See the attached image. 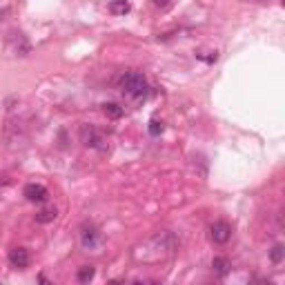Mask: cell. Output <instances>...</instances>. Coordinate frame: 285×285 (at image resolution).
I'll return each instance as SVG.
<instances>
[{
  "instance_id": "6da1fadb",
  "label": "cell",
  "mask_w": 285,
  "mask_h": 285,
  "mask_svg": "<svg viewBox=\"0 0 285 285\" xmlns=\"http://www.w3.org/2000/svg\"><path fill=\"white\" fill-rule=\"evenodd\" d=\"M116 87L120 89L123 96L132 98V100H145L149 85H147L145 76H142L141 71H123V74L116 78Z\"/></svg>"
},
{
  "instance_id": "5bb4252c",
  "label": "cell",
  "mask_w": 285,
  "mask_h": 285,
  "mask_svg": "<svg viewBox=\"0 0 285 285\" xmlns=\"http://www.w3.org/2000/svg\"><path fill=\"white\" fill-rule=\"evenodd\" d=\"M151 2H154V4H156V7L165 9V7H169V2H172V0H151Z\"/></svg>"
},
{
  "instance_id": "5b68a950",
  "label": "cell",
  "mask_w": 285,
  "mask_h": 285,
  "mask_svg": "<svg viewBox=\"0 0 285 285\" xmlns=\"http://www.w3.org/2000/svg\"><path fill=\"white\" fill-rule=\"evenodd\" d=\"M9 265L13 267V270H25L27 265H29V249L25 247H13L9 249Z\"/></svg>"
},
{
  "instance_id": "ba28073f",
  "label": "cell",
  "mask_w": 285,
  "mask_h": 285,
  "mask_svg": "<svg viewBox=\"0 0 285 285\" xmlns=\"http://www.w3.org/2000/svg\"><path fill=\"white\" fill-rule=\"evenodd\" d=\"M129 9H132V7H129L127 0H111V2H109V11L114 13V16H125Z\"/></svg>"
},
{
  "instance_id": "30bf717a",
  "label": "cell",
  "mask_w": 285,
  "mask_h": 285,
  "mask_svg": "<svg viewBox=\"0 0 285 285\" xmlns=\"http://www.w3.org/2000/svg\"><path fill=\"white\" fill-rule=\"evenodd\" d=\"M56 207H53V205H49V207H43L40 209L38 214H36V221L38 223H51L53 218H56Z\"/></svg>"
},
{
  "instance_id": "7a4b0ae2",
  "label": "cell",
  "mask_w": 285,
  "mask_h": 285,
  "mask_svg": "<svg viewBox=\"0 0 285 285\" xmlns=\"http://www.w3.org/2000/svg\"><path fill=\"white\" fill-rule=\"evenodd\" d=\"M78 138L85 147H92V149H98V151H107V141L100 132H98L94 125H80L78 129Z\"/></svg>"
},
{
  "instance_id": "277c9868",
  "label": "cell",
  "mask_w": 285,
  "mask_h": 285,
  "mask_svg": "<svg viewBox=\"0 0 285 285\" xmlns=\"http://www.w3.org/2000/svg\"><path fill=\"white\" fill-rule=\"evenodd\" d=\"M22 196H25L29 203H45L49 191H47V187H43L40 183H29V185H25V190H22Z\"/></svg>"
},
{
  "instance_id": "9c48e42d",
  "label": "cell",
  "mask_w": 285,
  "mask_h": 285,
  "mask_svg": "<svg viewBox=\"0 0 285 285\" xmlns=\"http://www.w3.org/2000/svg\"><path fill=\"white\" fill-rule=\"evenodd\" d=\"M94 276H96V267H94V265H83V267H78V274H76V279H78L80 283H89Z\"/></svg>"
},
{
  "instance_id": "7c38bea8",
  "label": "cell",
  "mask_w": 285,
  "mask_h": 285,
  "mask_svg": "<svg viewBox=\"0 0 285 285\" xmlns=\"http://www.w3.org/2000/svg\"><path fill=\"white\" fill-rule=\"evenodd\" d=\"M283 256H285V249H283V245H274L272 247V252H270V258H272V263L274 265H279V263H283Z\"/></svg>"
},
{
  "instance_id": "4fadbf2b",
  "label": "cell",
  "mask_w": 285,
  "mask_h": 285,
  "mask_svg": "<svg viewBox=\"0 0 285 285\" xmlns=\"http://www.w3.org/2000/svg\"><path fill=\"white\" fill-rule=\"evenodd\" d=\"M149 134L151 136H160L163 134V123L160 120H149Z\"/></svg>"
},
{
  "instance_id": "52a82bcc",
  "label": "cell",
  "mask_w": 285,
  "mask_h": 285,
  "mask_svg": "<svg viewBox=\"0 0 285 285\" xmlns=\"http://www.w3.org/2000/svg\"><path fill=\"white\" fill-rule=\"evenodd\" d=\"M212 270H214V274H216V276L225 279V276L230 274V270H232V263L227 261L225 256H216V258L212 261Z\"/></svg>"
},
{
  "instance_id": "3957f363",
  "label": "cell",
  "mask_w": 285,
  "mask_h": 285,
  "mask_svg": "<svg viewBox=\"0 0 285 285\" xmlns=\"http://www.w3.org/2000/svg\"><path fill=\"white\" fill-rule=\"evenodd\" d=\"M209 238L214 240L216 245H225L227 240L232 238V227L227 221H216L212 223V227H209Z\"/></svg>"
},
{
  "instance_id": "8992f818",
  "label": "cell",
  "mask_w": 285,
  "mask_h": 285,
  "mask_svg": "<svg viewBox=\"0 0 285 285\" xmlns=\"http://www.w3.org/2000/svg\"><path fill=\"white\" fill-rule=\"evenodd\" d=\"M98 230L94 225H83V230H80V243H83L85 249H94L98 247Z\"/></svg>"
},
{
  "instance_id": "8fae6325",
  "label": "cell",
  "mask_w": 285,
  "mask_h": 285,
  "mask_svg": "<svg viewBox=\"0 0 285 285\" xmlns=\"http://www.w3.org/2000/svg\"><path fill=\"white\" fill-rule=\"evenodd\" d=\"M102 111H105L107 118H114V120L123 116V107H120L118 102H105V105H102Z\"/></svg>"
}]
</instances>
